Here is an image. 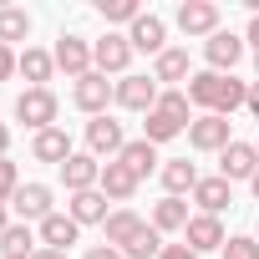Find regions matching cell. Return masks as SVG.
Segmentation results:
<instances>
[{
  "label": "cell",
  "mask_w": 259,
  "mask_h": 259,
  "mask_svg": "<svg viewBox=\"0 0 259 259\" xmlns=\"http://www.w3.org/2000/svg\"><path fill=\"white\" fill-rule=\"evenodd\" d=\"M188 102L203 107V112H213V117H229V112L249 107V81L224 76V71H193V81H188Z\"/></svg>",
  "instance_id": "6da1fadb"
},
{
  "label": "cell",
  "mask_w": 259,
  "mask_h": 259,
  "mask_svg": "<svg viewBox=\"0 0 259 259\" xmlns=\"http://www.w3.org/2000/svg\"><path fill=\"white\" fill-rule=\"evenodd\" d=\"M56 112H61V102H56L51 87H26V92L16 97V122H26L31 133H46V127H56Z\"/></svg>",
  "instance_id": "7a4b0ae2"
},
{
  "label": "cell",
  "mask_w": 259,
  "mask_h": 259,
  "mask_svg": "<svg viewBox=\"0 0 259 259\" xmlns=\"http://www.w3.org/2000/svg\"><path fill=\"white\" fill-rule=\"evenodd\" d=\"M92 66L102 76H127V66H133V41L117 36V31H107L102 41H92Z\"/></svg>",
  "instance_id": "3957f363"
},
{
  "label": "cell",
  "mask_w": 259,
  "mask_h": 259,
  "mask_svg": "<svg viewBox=\"0 0 259 259\" xmlns=\"http://www.w3.org/2000/svg\"><path fill=\"white\" fill-rule=\"evenodd\" d=\"M51 56H56V71H66L71 81H81V76L97 71V66H92V41H87V36H61Z\"/></svg>",
  "instance_id": "277c9868"
},
{
  "label": "cell",
  "mask_w": 259,
  "mask_h": 259,
  "mask_svg": "<svg viewBox=\"0 0 259 259\" xmlns=\"http://www.w3.org/2000/svg\"><path fill=\"white\" fill-rule=\"evenodd\" d=\"M71 102L81 112H92V117H107V102H117V81H107L102 71H92V76H81L71 87Z\"/></svg>",
  "instance_id": "5b68a950"
},
{
  "label": "cell",
  "mask_w": 259,
  "mask_h": 259,
  "mask_svg": "<svg viewBox=\"0 0 259 259\" xmlns=\"http://www.w3.org/2000/svg\"><path fill=\"white\" fill-rule=\"evenodd\" d=\"M158 97H163V87L153 81V76H133V71H127L122 81H117V107H127V112H153L158 107Z\"/></svg>",
  "instance_id": "8992f818"
},
{
  "label": "cell",
  "mask_w": 259,
  "mask_h": 259,
  "mask_svg": "<svg viewBox=\"0 0 259 259\" xmlns=\"http://www.w3.org/2000/svg\"><path fill=\"white\" fill-rule=\"evenodd\" d=\"M229 143H234L229 117H213V112L193 117V127H188V148H198V153H224Z\"/></svg>",
  "instance_id": "52a82bcc"
},
{
  "label": "cell",
  "mask_w": 259,
  "mask_h": 259,
  "mask_svg": "<svg viewBox=\"0 0 259 259\" xmlns=\"http://www.w3.org/2000/svg\"><path fill=\"white\" fill-rule=\"evenodd\" d=\"M122 148H127V138H122V122H112V117H92L87 122V153L92 158H122Z\"/></svg>",
  "instance_id": "ba28073f"
},
{
  "label": "cell",
  "mask_w": 259,
  "mask_h": 259,
  "mask_svg": "<svg viewBox=\"0 0 259 259\" xmlns=\"http://www.w3.org/2000/svg\"><path fill=\"white\" fill-rule=\"evenodd\" d=\"M203 56H208V71H224V76H234V66L244 61V41H239L234 31H213V36L203 41Z\"/></svg>",
  "instance_id": "9c48e42d"
},
{
  "label": "cell",
  "mask_w": 259,
  "mask_h": 259,
  "mask_svg": "<svg viewBox=\"0 0 259 259\" xmlns=\"http://www.w3.org/2000/svg\"><path fill=\"white\" fill-rule=\"evenodd\" d=\"M173 21H178L183 36H213L219 31V6H213V0H183Z\"/></svg>",
  "instance_id": "30bf717a"
},
{
  "label": "cell",
  "mask_w": 259,
  "mask_h": 259,
  "mask_svg": "<svg viewBox=\"0 0 259 259\" xmlns=\"http://www.w3.org/2000/svg\"><path fill=\"white\" fill-rule=\"evenodd\" d=\"M11 208L21 213V224H46L56 208H51V188L46 183H21V193L11 198Z\"/></svg>",
  "instance_id": "8fae6325"
},
{
  "label": "cell",
  "mask_w": 259,
  "mask_h": 259,
  "mask_svg": "<svg viewBox=\"0 0 259 259\" xmlns=\"http://www.w3.org/2000/svg\"><path fill=\"white\" fill-rule=\"evenodd\" d=\"M254 173H259V148L254 143H229L219 153V178L239 183V178H254Z\"/></svg>",
  "instance_id": "7c38bea8"
},
{
  "label": "cell",
  "mask_w": 259,
  "mask_h": 259,
  "mask_svg": "<svg viewBox=\"0 0 259 259\" xmlns=\"http://www.w3.org/2000/svg\"><path fill=\"white\" fill-rule=\"evenodd\" d=\"M127 41H133V51H148V56H163L168 51V26L158 21V16H138L133 26H127Z\"/></svg>",
  "instance_id": "4fadbf2b"
},
{
  "label": "cell",
  "mask_w": 259,
  "mask_h": 259,
  "mask_svg": "<svg viewBox=\"0 0 259 259\" xmlns=\"http://www.w3.org/2000/svg\"><path fill=\"white\" fill-rule=\"evenodd\" d=\"M153 81H158L163 92H173L178 81H193V61H188V51H183V46H168V51L153 61Z\"/></svg>",
  "instance_id": "5bb4252c"
},
{
  "label": "cell",
  "mask_w": 259,
  "mask_h": 259,
  "mask_svg": "<svg viewBox=\"0 0 259 259\" xmlns=\"http://www.w3.org/2000/svg\"><path fill=\"white\" fill-rule=\"evenodd\" d=\"M61 183H66V193H87V188L102 183V163H97L92 153H71V158L61 163Z\"/></svg>",
  "instance_id": "9a60e30c"
},
{
  "label": "cell",
  "mask_w": 259,
  "mask_h": 259,
  "mask_svg": "<svg viewBox=\"0 0 259 259\" xmlns=\"http://www.w3.org/2000/svg\"><path fill=\"white\" fill-rule=\"evenodd\" d=\"M183 239H188L193 254H208V249H224V244H229V234H224V224H219L213 213H193L188 229H183Z\"/></svg>",
  "instance_id": "2e32d148"
},
{
  "label": "cell",
  "mask_w": 259,
  "mask_h": 259,
  "mask_svg": "<svg viewBox=\"0 0 259 259\" xmlns=\"http://www.w3.org/2000/svg\"><path fill=\"white\" fill-rule=\"evenodd\" d=\"M76 234H81V224L71 219V213H51L41 229H36V239H41V249H56V254H66L71 244H76Z\"/></svg>",
  "instance_id": "e0dca14e"
},
{
  "label": "cell",
  "mask_w": 259,
  "mask_h": 259,
  "mask_svg": "<svg viewBox=\"0 0 259 259\" xmlns=\"http://www.w3.org/2000/svg\"><path fill=\"white\" fill-rule=\"evenodd\" d=\"M31 158L61 168V163L71 158V138H66V127H46V133H36V138H31Z\"/></svg>",
  "instance_id": "ac0fdd59"
},
{
  "label": "cell",
  "mask_w": 259,
  "mask_h": 259,
  "mask_svg": "<svg viewBox=\"0 0 259 259\" xmlns=\"http://www.w3.org/2000/svg\"><path fill=\"white\" fill-rule=\"evenodd\" d=\"M193 203H198V213H213V219H219V213L234 203V183H229V178H198Z\"/></svg>",
  "instance_id": "d6986e66"
},
{
  "label": "cell",
  "mask_w": 259,
  "mask_h": 259,
  "mask_svg": "<svg viewBox=\"0 0 259 259\" xmlns=\"http://www.w3.org/2000/svg\"><path fill=\"white\" fill-rule=\"evenodd\" d=\"M143 229H148V224H143L133 208H117V213H107V224H102V234H107V244H112V249H127Z\"/></svg>",
  "instance_id": "ffe728a7"
},
{
  "label": "cell",
  "mask_w": 259,
  "mask_h": 259,
  "mask_svg": "<svg viewBox=\"0 0 259 259\" xmlns=\"http://www.w3.org/2000/svg\"><path fill=\"white\" fill-rule=\"evenodd\" d=\"M107 193L102 188H87V193H71V203H66V213L76 219V224H107Z\"/></svg>",
  "instance_id": "44dd1931"
},
{
  "label": "cell",
  "mask_w": 259,
  "mask_h": 259,
  "mask_svg": "<svg viewBox=\"0 0 259 259\" xmlns=\"http://www.w3.org/2000/svg\"><path fill=\"white\" fill-rule=\"evenodd\" d=\"M193 122H183V117H173V112H163V107H153L148 112V122H143V138L158 148V143H173L178 133H188Z\"/></svg>",
  "instance_id": "7402d4cb"
},
{
  "label": "cell",
  "mask_w": 259,
  "mask_h": 259,
  "mask_svg": "<svg viewBox=\"0 0 259 259\" xmlns=\"http://www.w3.org/2000/svg\"><path fill=\"white\" fill-rule=\"evenodd\" d=\"M117 163H122L127 173H133V178L143 183V178H148V173L158 168V148H153L148 138H133V143H127V148H122V158H117Z\"/></svg>",
  "instance_id": "603a6c76"
},
{
  "label": "cell",
  "mask_w": 259,
  "mask_h": 259,
  "mask_svg": "<svg viewBox=\"0 0 259 259\" xmlns=\"http://www.w3.org/2000/svg\"><path fill=\"white\" fill-rule=\"evenodd\" d=\"M97 188H102V193H107L112 203H127V198L138 193V178L127 173L122 163H102V183H97Z\"/></svg>",
  "instance_id": "cb8c5ba5"
},
{
  "label": "cell",
  "mask_w": 259,
  "mask_h": 259,
  "mask_svg": "<svg viewBox=\"0 0 259 259\" xmlns=\"http://www.w3.org/2000/svg\"><path fill=\"white\" fill-rule=\"evenodd\" d=\"M163 188H168V198H183V193H193V188H198V168H193L188 158H173V163H163Z\"/></svg>",
  "instance_id": "d4e9b609"
},
{
  "label": "cell",
  "mask_w": 259,
  "mask_h": 259,
  "mask_svg": "<svg viewBox=\"0 0 259 259\" xmlns=\"http://www.w3.org/2000/svg\"><path fill=\"white\" fill-rule=\"evenodd\" d=\"M0 259H36V234L31 224H11L0 234Z\"/></svg>",
  "instance_id": "484cf974"
},
{
  "label": "cell",
  "mask_w": 259,
  "mask_h": 259,
  "mask_svg": "<svg viewBox=\"0 0 259 259\" xmlns=\"http://www.w3.org/2000/svg\"><path fill=\"white\" fill-rule=\"evenodd\" d=\"M51 71H56V56H51V51H41V46H26V51H21V76H26L31 87H46Z\"/></svg>",
  "instance_id": "4316f807"
},
{
  "label": "cell",
  "mask_w": 259,
  "mask_h": 259,
  "mask_svg": "<svg viewBox=\"0 0 259 259\" xmlns=\"http://www.w3.org/2000/svg\"><path fill=\"white\" fill-rule=\"evenodd\" d=\"M31 16L21 6H0V46H11V41H31Z\"/></svg>",
  "instance_id": "83f0119b"
},
{
  "label": "cell",
  "mask_w": 259,
  "mask_h": 259,
  "mask_svg": "<svg viewBox=\"0 0 259 259\" xmlns=\"http://www.w3.org/2000/svg\"><path fill=\"white\" fill-rule=\"evenodd\" d=\"M188 219H193V213H188V203H183V198H163V203L153 208V229H158V234L188 229Z\"/></svg>",
  "instance_id": "f1b7e54d"
},
{
  "label": "cell",
  "mask_w": 259,
  "mask_h": 259,
  "mask_svg": "<svg viewBox=\"0 0 259 259\" xmlns=\"http://www.w3.org/2000/svg\"><path fill=\"white\" fill-rule=\"evenodd\" d=\"M122 254H127V259H158V254H163V234H158V229L148 224V229H143V234H138L133 244L122 249Z\"/></svg>",
  "instance_id": "f546056e"
},
{
  "label": "cell",
  "mask_w": 259,
  "mask_h": 259,
  "mask_svg": "<svg viewBox=\"0 0 259 259\" xmlns=\"http://www.w3.org/2000/svg\"><path fill=\"white\" fill-rule=\"evenodd\" d=\"M97 16H102V21H122V26H133V21L143 16V6H138V0H102Z\"/></svg>",
  "instance_id": "4dcf8cb0"
},
{
  "label": "cell",
  "mask_w": 259,
  "mask_h": 259,
  "mask_svg": "<svg viewBox=\"0 0 259 259\" xmlns=\"http://www.w3.org/2000/svg\"><path fill=\"white\" fill-rule=\"evenodd\" d=\"M158 107H163V112H173V117H183V122H193V102H188V92H178V87H173V92H163V97H158Z\"/></svg>",
  "instance_id": "1f68e13d"
},
{
  "label": "cell",
  "mask_w": 259,
  "mask_h": 259,
  "mask_svg": "<svg viewBox=\"0 0 259 259\" xmlns=\"http://www.w3.org/2000/svg\"><path fill=\"white\" fill-rule=\"evenodd\" d=\"M16 193H21V168L11 158H0V203H11Z\"/></svg>",
  "instance_id": "d6a6232c"
},
{
  "label": "cell",
  "mask_w": 259,
  "mask_h": 259,
  "mask_svg": "<svg viewBox=\"0 0 259 259\" xmlns=\"http://www.w3.org/2000/svg\"><path fill=\"white\" fill-rule=\"evenodd\" d=\"M224 259H259V239H254V234L229 239V244H224Z\"/></svg>",
  "instance_id": "836d02e7"
},
{
  "label": "cell",
  "mask_w": 259,
  "mask_h": 259,
  "mask_svg": "<svg viewBox=\"0 0 259 259\" xmlns=\"http://www.w3.org/2000/svg\"><path fill=\"white\" fill-rule=\"evenodd\" d=\"M16 71H21V56H16L11 46H0V81H11Z\"/></svg>",
  "instance_id": "e575fe53"
},
{
  "label": "cell",
  "mask_w": 259,
  "mask_h": 259,
  "mask_svg": "<svg viewBox=\"0 0 259 259\" xmlns=\"http://www.w3.org/2000/svg\"><path fill=\"white\" fill-rule=\"evenodd\" d=\"M158 259H198V254H193L188 244H163V254H158Z\"/></svg>",
  "instance_id": "d590c367"
},
{
  "label": "cell",
  "mask_w": 259,
  "mask_h": 259,
  "mask_svg": "<svg viewBox=\"0 0 259 259\" xmlns=\"http://www.w3.org/2000/svg\"><path fill=\"white\" fill-rule=\"evenodd\" d=\"M87 259H127V254L112 249V244H97V249H87Z\"/></svg>",
  "instance_id": "8d00e7d4"
},
{
  "label": "cell",
  "mask_w": 259,
  "mask_h": 259,
  "mask_svg": "<svg viewBox=\"0 0 259 259\" xmlns=\"http://www.w3.org/2000/svg\"><path fill=\"white\" fill-rule=\"evenodd\" d=\"M6 153H11V127L0 122V158H6Z\"/></svg>",
  "instance_id": "74e56055"
},
{
  "label": "cell",
  "mask_w": 259,
  "mask_h": 259,
  "mask_svg": "<svg viewBox=\"0 0 259 259\" xmlns=\"http://www.w3.org/2000/svg\"><path fill=\"white\" fill-rule=\"evenodd\" d=\"M249 112H254V117H259V81H254V87H249Z\"/></svg>",
  "instance_id": "f35d334b"
},
{
  "label": "cell",
  "mask_w": 259,
  "mask_h": 259,
  "mask_svg": "<svg viewBox=\"0 0 259 259\" xmlns=\"http://www.w3.org/2000/svg\"><path fill=\"white\" fill-rule=\"evenodd\" d=\"M11 229V203H0V234Z\"/></svg>",
  "instance_id": "ab89813d"
},
{
  "label": "cell",
  "mask_w": 259,
  "mask_h": 259,
  "mask_svg": "<svg viewBox=\"0 0 259 259\" xmlns=\"http://www.w3.org/2000/svg\"><path fill=\"white\" fill-rule=\"evenodd\" d=\"M36 259H66V254H56V249H36Z\"/></svg>",
  "instance_id": "60d3db41"
},
{
  "label": "cell",
  "mask_w": 259,
  "mask_h": 259,
  "mask_svg": "<svg viewBox=\"0 0 259 259\" xmlns=\"http://www.w3.org/2000/svg\"><path fill=\"white\" fill-rule=\"evenodd\" d=\"M249 188H254V203H259V173H254V178H249Z\"/></svg>",
  "instance_id": "b9f144b4"
},
{
  "label": "cell",
  "mask_w": 259,
  "mask_h": 259,
  "mask_svg": "<svg viewBox=\"0 0 259 259\" xmlns=\"http://www.w3.org/2000/svg\"><path fill=\"white\" fill-rule=\"evenodd\" d=\"M254 71H259V46H254Z\"/></svg>",
  "instance_id": "7bdbcfd3"
},
{
  "label": "cell",
  "mask_w": 259,
  "mask_h": 259,
  "mask_svg": "<svg viewBox=\"0 0 259 259\" xmlns=\"http://www.w3.org/2000/svg\"><path fill=\"white\" fill-rule=\"evenodd\" d=\"M254 239H259V224H254Z\"/></svg>",
  "instance_id": "ee69618b"
},
{
  "label": "cell",
  "mask_w": 259,
  "mask_h": 259,
  "mask_svg": "<svg viewBox=\"0 0 259 259\" xmlns=\"http://www.w3.org/2000/svg\"><path fill=\"white\" fill-rule=\"evenodd\" d=\"M254 148H259V143H254Z\"/></svg>",
  "instance_id": "f6af8a7d"
}]
</instances>
